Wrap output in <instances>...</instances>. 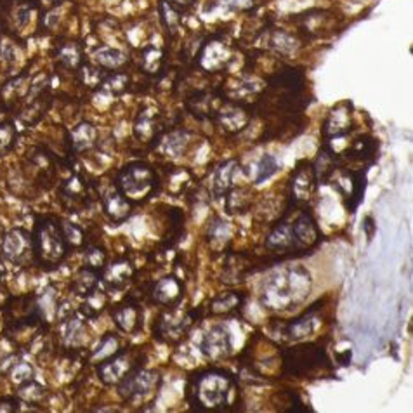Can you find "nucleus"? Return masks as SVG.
Returning <instances> with one entry per match:
<instances>
[{
    "instance_id": "f257e3e1",
    "label": "nucleus",
    "mask_w": 413,
    "mask_h": 413,
    "mask_svg": "<svg viewBox=\"0 0 413 413\" xmlns=\"http://www.w3.org/2000/svg\"><path fill=\"white\" fill-rule=\"evenodd\" d=\"M312 292V276L304 266H285L262 282L259 304L264 310L287 312L297 310Z\"/></svg>"
},
{
    "instance_id": "f03ea898",
    "label": "nucleus",
    "mask_w": 413,
    "mask_h": 413,
    "mask_svg": "<svg viewBox=\"0 0 413 413\" xmlns=\"http://www.w3.org/2000/svg\"><path fill=\"white\" fill-rule=\"evenodd\" d=\"M235 384V377L226 370L205 368L189 377L188 386H186V400L193 410H228Z\"/></svg>"
},
{
    "instance_id": "7ed1b4c3",
    "label": "nucleus",
    "mask_w": 413,
    "mask_h": 413,
    "mask_svg": "<svg viewBox=\"0 0 413 413\" xmlns=\"http://www.w3.org/2000/svg\"><path fill=\"white\" fill-rule=\"evenodd\" d=\"M31 243L35 264L48 271L59 268L70 252L59 219L54 215H38L31 233Z\"/></svg>"
},
{
    "instance_id": "20e7f679",
    "label": "nucleus",
    "mask_w": 413,
    "mask_h": 413,
    "mask_svg": "<svg viewBox=\"0 0 413 413\" xmlns=\"http://www.w3.org/2000/svg\"><path fill=\"white\" fill-rule=\"evenodd\" d=\"M115 188L132 203H145L160 189V175L150 164L141 160L129 161L115 175Z\"/></svg>"
},
{
    "instance_id": "39448f33",
    "label": "nucleus",
    "mask_w": 413,
    "mask_h": 413,
    "mask_svg": "<svg viewBox=\"0 0 413 413\" xmlns=\"http://www.w3.org/2000/svg\"><path fill=\"white\" fill-rule=\"evenodd\" d=\"M282 373L296 379H307L314 373L332 368L326 349L321 344L304 342L280 351Z\"/></svg>"
},
{
    "instance_id": "423d86ee",
    "label": "nucleus",
    "mask_w": 413,
    "mask_h": 413,
    "mask_svg": "<svg viewBox=\"0 0 413 413\" xmlns=\"http://www.w3.org/2000/svg\"><path fill=\"white\" fill-rule=\"evenodd\" d=\"M177 307H165V311L160 312L153 323V339L158 342L168 346L179 344L186 339L191 326L195 325L198 314L195 311H181Z\"/></svg>"
},
{
    "instance_id": "0eeeda50",
    "label": "nucleus",
    "mask_w": 413,
    "mask_h": 413,
    "mask_svg": "<svg viewBox=\"0 0 413 413\" xmlns=\"http://www.w3.org/2000/svg\"><path fill=\"white\" fill-rule=\"evenodd\" d=\"M145 360V353L139 347H131V349H127V347L122 349L120 347L113 356L106 358V360L96 365V373H98V379L104 386H117L132 370L143 366Z\"/></svg>"
},
{
    "instance_id": "6e6552de",
    "label": "nucleus",
    "mask_w": 413,
    "mask_h": 413,
    "mask_svg": "<svg viewBox=\"0 0 413 413\" xmlns=\"http://www.w3.org/2000/svg\"><path fill=\"white\" fill-rule=\"evenodd\" d=\"M57 198L68 212L78 214L94 203V200L98 198V191H96L94 182L87 181L82 174H71L57 188Z\"/></svg>"
},
{
    "instance_id": "1a4fd4ad",
    "label": "nucleus",
    "mask_w": 413,
    "mask_h": 413,
    "mask_svg": "<svg viewBox=\"0 0 413 413\" xmlns=\"http://www.w3.org/2000/svg\"><path fill=\"white\" fill-rule=\"evenodd\" d=\"M160 386V375L155 370L139 368L132 370L129 375H125L120 382L117 384L118 396L125 401V403H141V401L148 400L153 393Z\"/></svg>"
},
{
    "instance_id": "9d476101",
    "label": "nucleus",
    "mask_w": 413,
    "mask_h": 413,
    "mask_svg": "<svg viewBox=\"0 0 413 413\" xmlns=\"http://www.w3.org/2000/svg\"><path fill=\"white\" fill-rule=\"evenodd\" d=\"M0 256L9 264L27 266L34 264V243H31V233L24 228H13L3 233L0 242Z\"/></svg>"
},
{
    "instance_id": "9b49d317",
    "label": "nucleus",
    "mask_w": 413,
    "mask_h": 413,
    "mask_svg": "<svg viewBox=\"0 0 413 413\" xmlns=\"http://www.w3.org/2000/svg\"><path fill=\"white\" fill-rule=\"evenodd\" d=\"M330 181H333V186L342 196L347 212H354L360 207L366 189V175L361 168H344L342 165Z\"/></svg>"
},
{
    "instance_id": "f8f14e48",
    "label": "nucleus",
    "mask_w": 413,
    "mask_h": 413,
    "mask_svg": "<svg viewBox=\"0 0 413 413\" xmlns=\"http://www.w3.org/2000/svg\"><path fill=\"white\" fill-rule=\"evenodd\" d=\"M318 188V179H316L312 161L303 160L296 165L289 181V196L290 205H306L314 196Z\"/></svg>"
},
{
    "instance_id": "ddd939ff",
    "label": "nucleus",
    "mask_w": 413,
    "mask_h": 413,
    "mask_svg": "<svg viewBox=\"0 0 413 413\" xmlns=\"http://www.w3.org/2000/svg\"><path fill=\"white\" fill-rule=\"evenodd\" d=\"M111 319L122 333L138 335L145 325V310L138 297L127 296L111 307Z\"/></svg>"
},
{
    "instance_id": "4468645a",
    "label": "nucleus",
    "mask_w": 413,
    "mask_h": 413,
    "mask_svg": "<svg viewBox=\"0 0 413 413\" xmlns=\"http://www.w3.org/2000/svg\"><path fill=\"white\" fill-rule=\"evenodd\" d=\"M252 118V104L224 99V103L221 104V108L215 113L214 122H217L219 127L224 132H228V134H240V132H243L249 127Z\"/></svg>"
},
{
    "instance_id": "2eb2a0df",
    "label": "nucleus",
    "mask_w": 413,
    "mask_h": 413,
    "mask_svg": "<svg viewBox=\"0 0 413 413\" xmlns=\"http://www.w3.org/2000/svg\"><path fill=\"white\" fill-rule=\"evenodd\" d=\"M290 229H292L294 243H296L299 256L310 254V250L316 249L323 238L318 222H316V219L312 217L311 212L306 210V208L299 210V214L294 217V221H290Z\"/></svg>"
},
{
    "instance_id": "dca6fc26",
    "label": "nucleus",
    "mask_w": 413,
    "mask_h": 413,
    "mask_svg": "<svg viewBox=\"0 0 413 413\" xmlns=\"http://www.w3.org/2000/svg\"><path fill=\"white\" fill-rule=\"evenodd\" d=\"M354 129V110L349 101H342L332 108L326 115L321 127L323 143H330L333 139L346 138Z\"/></svg>"
},
{
    "instance_id": "f3484780",
    "label": "nucleus",
    "mask_w": 413,
    "mask_h": 413,
    "mask_svg": "<svg viewBox=\"0 0 413 413\" xmlns=\"http://www.w3.org/2000/svg\"><path fill=\"white\" fill-rule=\"evenodd\" d=\"M164 115L160 113L157 106H143L139 113L136 115L134 125H132V134L139 143L157 146L164 134Z\"/></svg>"
},
{
    "instance_id": "a211bd4d",
    "label": "nucleus",
    "mask_w": 413,
    "mask_h": 413,
    "mask_svg": "<svg viewBox=\"0 0 413 413\" xmlns=\"http://www.w3.org/2000/svg\"><path fill=\"white\" fill-rule=\"evenodd\" d=\"M200 353L208 361H222L231 356L233 353V337L228 326L214 325L207 330L205 335L200 340Z\"/></svg>"
},
{
    "instance_id": "6ab92c4d",
    "label": "nucleus",
    "mask_w": 413,
    "mask_h": 413,
    "mask_svg": "<svg viewBox=\"0 0 413 413\" xmlns=\"http://www.w3.org/2000/svg\"><path fill=\"white\" fill-rule=\"evenodd\" d=\"M136 275V268L127 257H117L113 261H108L99 275V282L106 287L110 292L124 290L132 282Z\"/></svg>"
},
{
    "instance_id": "aec40b11",
    "label": "nucleus",
    "mask_w": 413,
    "mask_h": 413,
    "mask_svg": "<svg viewBox=\"0 0 413 413\" xmlns=\"http://www.w3.org/2000/svg\"><path fill=\"white\" fill-rule=\"evenodd\" d=\"M319 325H321V314L318 312V304H316L310 311L303 312L300 316L285 323L280 328V332H282L283 339L290 340V342H300V340L312 335L319 328Z\"/></svg>"
},
{
    "instance_id": "412c9836",
    "label": "nucleus",
    "mask_w": 413,
    "mask_h": 413,
    "mask_svg": "<svg viewBox=\"0 0 413 413\" xmlns=\"http://www.w3.org/2000/svg\"><path fill=\"white\" fill-rule=\"evenodd\" d=\"M186 287L181 278L168 275L160 278L152 289V300L160 307H175L184 299Z\"/></svg>"
},
{
    "instance_id": "4be33fe9",
    "label": "nucleus",
    "mask_w": 413,
    "mask_h": 413,
    "mask_svg": "<svg viewBox=\"0 0 413 413\" xmlns=\"http://www.w3.org/2000/svg\"><path fill=\"white\" fill-rule=\"evenodd\" d=\"M101 205H103V212L110 222L113 226H120L124 224L127 219L132 217L134 214V207L136 203H132L131 200L125 198L117 188H110L101 195Z\"/></svg>"
},
{
    "instance_id": "5701e85b",
    "label": "nucleus",
    "mask_w": 413,
    "mask_h": 413,
    "mask_svg": "<svg viewBox=\"0 0 413 413\" xmlns=\"http://www.w3.org/2000/svg\"><path fill=\"white\" fill-rule=\"evenodd\" d=\"M224 99L226 96L219 94V92L200 91L186 99V110L198 120H214L215 113L224 103Z\"/></svg>"
},
{
    "instance_id": "b1692460",
    "label": "nucleus",
    "mask_w": 413,
    "mask_h": 413,
    "mask_svg": "<svg viewBox=\"0 0 413 413\" xmlns=\"http://www.w3.org/2000/svg\"><path fill=\"white\" fill-rule=\"evenodd\" d=\"M342 164L346 161H353V164H363L366 167L373 165L379 157V141L372 136L365 134L354 139L349 146L346 148L344 155H339Z\"/></svg>"
},
{
    "instance_id": "393cba45",
    "label": "nucleus",
    "mask_w": 413,
    "mask_h": 413,
    "mask_svg": "<svg viewBox=\"0 0 413 413\" xmlns=\"http://www.w3.org/2000/svg\"><path fill=\"white\" fill-rule=\"evenodd\" d=\"M266 249L271 252H278L282 257H294L297 249L294 243L292 229L289 219H282L278 224L273 226L269 235L266 236Z\"/></svg>"
},
{
    "instance_id": "a878e982",
    "label": "nucleus",
    "mask_w": 413,
    "mask_h": 413,
    "mask_svg": "<svg viewBox=\"0 0 413 413\" xmlns=\"http://www.w3.org/2000/svg\"><path fill=\"white\" fill-rule=\"evenodd\" d=\"M98 129L91 122H80L68 132V148L73 155L87 153L98 146Z\"/></svg>"
},
{
    "instance_id": "bb28decb",
    "label": "nucleus",
    "mask_w": 413,
    "mask_h": 413,
    "mask_svg": "<svg viewBox=\"0 0 413 413\" xmlns=\"http://www.w3.org/2000/svg\"><path fill=\"white\" fill-rule=\"evenodd\" d=\"M61 342L68 351L84 349L85 335H87V325L84 321V316L71 314L68 318L61 319Z\"/></svg>"
},
{
    "instance_id": "cd10ccee",
    "label": "nucleus",
    "mask_w": 413,
    "mask_h": 413,
    "mask_svg": "<svg viewBox=\"0 0 413 413\" xmlns=\"http://www.w3.org/2000/svg\"><path fill=\"white\" fill-rule=\"evenodd\" d=\"M30 92L31 85L28 75L14 77L9 82H6L2 85V89H0V104H2L3 110H14V108L23 104Z\"/></svg>"
},
{
    "instance_id": "c85d7f7f",
    "label": "nucleus",
    "mask_w": 413,
    "mask_h": 413,
    "mask_svg": "<svg viewBox=\"0 0 413 413\" xmlns=\"http://www.w3.org/2000/svg\"><path fill=\"white\" fill-rule=\"evenodd\" d=\"M342 165V160H340V157L333 152L332 146H330L328 143H323L321 148H319L318 152V157L312 161V168H314L318 184H326V182H330L333 174H335Z\"/></svg>"
},
{
    "instance_id": "c756f323",
    "label": "nucleus",
    "mask_w": 413,
    "mask_h": 413,
    "mask_svg": "<svg viewBox=\"0 0 413 413\" xmlns=\"http://www.w3.org/2000/svg\"><path fill=\"white\" fill-rule=\"evenodd\" d=\"M240 165L238 160H226L215 168L214 177H212V195L214 198H224L228 195L229 189L235 186L236 175L240 174Z\"/></svg>"
},
{
    "instance_id": "7c9ffc66",
    "label": "nucleus",
    "mask_w": 413,
    "mask_h": 413,
    "mask_svg": "<svg viewBox=\"0 0 413 413\" xmlns=\"http://www.w3.org/2000/svg\"><path fill=\"white\" fill-rule=\"evenodd\" d=\"M191 141H193L191 132L179 127V129H172V131H168L167 134L164 132L158 143H160L161 152H164L165 157L179 158L188 152L189 146H191Z\"/></svg>"
},
{
    "instance_id": "2f4dec72",
    "label": "nucleus",
    "mask_w": 413,
    "mask_h": 413,
    "mask_svg": "<svg viewBox=\"0 0 413 413\" xmlns=\"http://www.w3.org/2000/svg\"><path fill=\"white\" fill-rule=\"evenodd\" d=\"M243 304H245V294L238 292V290H229V292H222L219 296H215L214 299H210V303H208V314H235L236 311H242Z\"/></svg>"
},
{
    "instance_id": "473e14b6",
    "label": "nucleus",
    "mask_w": 413,
    "mask_h": 413,
    "mask_svg": "<svg viewBox=\"0 0 413 413\" xmlns=\"http://www.w3.org/2000/svg\"><path fill=\"white\" fill-rule=\"evenodd\" d=\"M229 61V49L224 42L212 41L200 52V64L208 71H217L224 68Z\"/></svg>"
},
{
    "instance_id": "72a5a7b5",
    "label": "nucleus",
    "mask_w": 413,
    "mask_h": 413,
    "mask_svg": "<svg viewBox=\"0 0 413 413\" xmlns=\"http://www.w3.org/2000/svg\"><path fill=\"white\" fill-rule=\"evenodd\" d=\"M280 168H282V164L275 155H262L250 165V171L247 174L252 179L254 184L259 186L268 181V179H271L275 174H278Z\"/></svg>"
},
{
    "instance_id": "f704fd0d",
    "label": "nucleus",
    "mask_w": 413,
    "mask_h": 413,
    "mask_svg": "<svg viewBox=\"0 0 413 413\" xmlns=\"http://www.w3.org/2000/svg\"><path fill=\"white\" fill-rule=\"evenodd\" d=\"M224 207L229 215L245 214L252 208V191L250 188H243V186H233L224 196Z\"/></svg>"
},
{
    "instance_id": "c9c22d12",
    "label": "nucleus",
    "mask_w": 413,
    "mask_h": 413,
    "mask_svg": "<svg viewBox=\"0 0 413 413\" xmlns=\"http://www.w3.org/2000/svg\"><path fill=\"white\" fill-rule=\"evenodd\" d=\"M108 304H110V297H108V294L104 292L103 289L98 287V289L92 290L91 294H87V296L82 299L78 312H80V316H84L85 319H94L106 310Z\"/></svg>"
},
{
    "instance_id": "e433bc0d",
    "label": "nucleus",
    "mask_w": 413,
    "mask_h": 413,
    "mask_svg": "<svg viewBox=\"0 0 413 413\" xmlns=\"http://www.w3.org/2000/svg\"><path fill=\"white\" fill-rule=\"evenodd\" d=\"M92 57H94L96 64H98L99 68H103V70H113V71L120 70V68L129 61L127 54L124 51L115 48H108V45L96 49L94 56Z\"/></svg>"
},
{
    "instance_id": "4c0bfd02",
    "label": "nucleus",
    "mask_w": 413,
    "mask_h": 413,
    "mask_svg": "<svg viewBox=\"0 0 413 413\" xmlns=\"http://www.w3.org/2000/svg\"><path fill=\"white\" fill-rule=\"evenodd\" d=\"M16 398L21 401V405H31L35 410H38L37 405L44 403V400L48 398V391H45L44 386H41V384L31 379L17 386Z\"/></svg>"
},
{
    "instance_id": "58836bf2",
    "label": "nucleus",
    "mask_w": 413,
    "mask_h": 413,
    "mask_svg": "<svg viewBox=\"0 0 413 413\" xmlns=\"http://www.w3.org/2000/svg\"><path fill=\"white\" fill-rule=\"evenodd\" d=\"M98 287H99V273L85 268V266L78 269L73 282H71V290H73L75 296L82 297V299H84L87 294H91L92 290L98 289Z\"/></svg>"
},
{
    "instance_id": "ea45409f",
    "label": "nucleus",
    "mask_w": 413,
    "mask_h": 413,
    "mask_svg": "<svg viewBox=\"0 0 413 413\" xmlns=\"http://www.w3.org/2000/svg\"><path fill=\"white\" fill-rule=\"evenodd\" d=\"M118 349H120V339H118L117 333H104L101 340L98 342V346H96L94 349L91 351V354H89V361L98 365V363L104 361L106 358L113 356Z\"/></svg>"
},
{
    "instance_id": "a19ab883",
    "label": "nucleus",
    "mask_w": 413,
    "mask_h": 413,
    "mask_svg": "<svg viewBox=\"0 0 413 413\" xmlns=\"http://www.w3.org/2000/svg\"><path fill=\"white\" fill-rule=\"evenodd\" d=\"M231 235H233L231 226H229V222H226L224 219L215 215V217L208 222L207 240L212 247H224L226 243L231 240Z\"/></svg>"
},
{
    "instance_id": "79ce46f5",
    "label": "nucleus",
    "mask_w": 413,
    "mask_h": 413,
    "mask_svg": "<svg viewBox=\"0 0 413 413\" xmlns=\"http://www.w3.org/2000/svg\"><path fill=\"white\" fill-rule=\"evenodd\" d=\"M82 48L77 42H63L56 49V59L68 70H78L82 64Z\"/></svg>"
},
{
    "instance_id": "37998d69",
    "label": "nucleus",
    "mask_w": 413,
    "mask_h": 413,
    "mask_svg": "<svg viewBox=\"0 0 413 413\" xmlns=\"http://www.w3.org/2000/svg\"><path fill=\"white\" fill-rule=\"evenodd\" d=\"M57 306H59V299H57V290L54 287H48L42 292V296H37V311L48 325L51 323V319H56Z\"/></svg>"
},
{
    "instance_id": "c03bdc74",
    "label": "nucleus",
    "mask_w": 413,
    "mask_h": 413,
    "mask_svg": "<svg viewBox=\"0 0 413 413\" xmlns=\"http://www.w3.org/2000/svg\"><path fill=\"white\" fill-rule=\"evenodd\" d=\"M108 262V252L106 249L98 243H87L84 247V266L85 268L92 269V271L99 273L101 275L103 268Z\"/></svg>"
},
{
    "instance_id": "a18cd8bd",
    "label": "nucleus",
    "mask_w": 413,
    "mask_h": 413,
    "mask_svg": "<svg viewBox=\"0 0 413 413\" xmlns=\"http://www.w3.org/2000/svg\"><path fill=\"white\" fill-rule=\"evenodd\" d=\"M191 172L186 171L184 167H172V171L167 172V188L172 195H181L189 184H191Z\"/></svg>"
},
{
    "instance_id": "49530a36",
    "label": "nucleus",
    "mask_w": 413,
    "mask_h": 413,
    "mask_svg": "<svg viewBox=\"0 0 413 413\" xmlns=\"http://www.w3.org/2000/svg\"><path fill=\"white\" fill-rule=\"evenodd\" d=\"M61 229H63V236L66 240L68 247L71 249H84L87 245V233L80 228L78 224L71 221H61Z\"/></svg>"
},
{
    "instance_id": "de8ad7c7",
    "label": "nucleus",
    "mask_w": 413,
    "mask_h": 413,
    "mask_svg": "<svg viewBox=\"0 0 413 413\" xmlns=\"http://www.w3.org/2000/svg\"><path fill=\"white\" fill-rule=\"evenodd\" d=\"M78 77H80V82L87 89H99L106 73H104L103 68H99L98 64L94 66V64L82 63L80 68H78Z\"/></svg>"
},
{
    "instance_id": "09e8293b",
    "label": "nucleus",
    "mask_w": 413,
    "mask_h": 413,
    "mask_svg": "<svg viewBox=\"0 0 413 413\" xmlns=\"http://www.w3.org/2000/svg\"><path fill=\"white\" fill-rule=\"evenodd\" d=\"M269 49L280 54H292L299 49V42L296 37L285 34V31H275L269 37Z\"/></svg>"
},
{
    "instance_id": "8fccbe9b",
    "label": "nucleus",
    "mask_w": 413,
    "mask_h": 413,
    "mask_svg": "<svg viewBox=\"0 0 413 413\" xmlns=\"http://www.w3.org/2000/svg\"><path fill=\"white\" fill-rule=\"evenodd\" d=\"M106 94L110 96H122L127 92L129 89V75L127 73H120V71H117V73H111V75H106L101 84V87Z\"/></svg>"
},
{
    "instance_id": "3c124183",
    "label": "nucleus",
    "mask_w": 413,
    "mask_h": 413,
    "mask_svg": "<svg viewBox=\"0 0 413 413\" xmlns=\"http://www.w3.org/2000/svg\"><path fill=\"white\" fill-rule=\"evenodd\" d=\"M161 64H164V52L158 48L143 49L141 52V70L148 75H157L160 71Z\"/></svg>"
},
{
    "instance_id": "603ef678",
    "label": "nucleus",
    "mask_w": 413,
    "mask_h": 413,
    "mask_svg": "<svg viewBox=\"0 0 413 413\" xmlns=\"http://www.w3.org/2000/svg\"><path fill=\"white\" fill-rule=\"evenodd\" d=\"M34 375H35L34 366H31L28 361H20V360L14 363V365L10 366L9 372H7V377H9L10 384L16 387L34 379Z\"/></svg>"
},
{
    "instance_id": "864d4df0",
    "label": "nucleus",
    "mask_w": 413,
    "mask_h": 413,
    "mask_svg": "<svg viewBox=\"0 0 413 413\" xmlns=\"http://www.w3.org/2000/svg\"><path fill=\"white\" fill-rule=\"evenodd\" d=\"M17 141V131L10 122L0 124V158L9 155Z\"/></svg>"
},
{
    "instance_id": "5fc2aeb1",
    "label": "nucleus",
    "mask_w": 413,
    "mask_h": 413,
    "mask_svg": "<svg viewBox=\"0 0 413 413\" xmlns=\"http://www.w3.org/2000/svg\"><path fill=\"white\" fill-rule=\"evenodd\" d=\"M164 21H165V24H167L168 31H172V34H174L179 27V13L177 10L172 9L171 6L168 7L164 6Z\"/></svg>"
},
{
    "instance_id": "6e6d98bb",
    "label": "nucleus",
    "mask_w": 413,
    "mask_h": 413,
    "mask_svg": "<svg viewBox=\"0 0 413 413\" xmlns=\"http://www.w3.org/2000/svg\"><path fill=\"white\" fill-rule=\"evenodd\" d=\"M21 412V401L13 396L0 398V413H16Z\"/></svg>"
},
{
    "instance_id": "4d7b16f0",
    "label": "nucleus",
    "mask_w": 413,
    "mask_h": 413,
    "mask_svg": "<svg viewBox=\"0 0 413 413\" xmlns=\"http://www.w3.org/2000/svg\"><path fill=\"white\" fill-rule=\"evenodd\" d=\"M17 361V354L10 353V354H3L0 356V375H7V372L10 370V366Z\"/></svg>"
},
{
    "instance_id": "13d9d810",
    "label": "nucleus",
    "mask_w": 413,
    "mask_h": 413,
    "mask_svg": "<svg viewBox=\"0 0 413 413\" xmlns=\"http://www.w3.org/2000/svg\"><path fill=\"white\" fill-rule=\"evenodd\" d=\"M9 299H10L9 289H7V287L3 285L2 282H0V311L6 310V306H7V303H9Z\"/></svg>"
},
{
    "instance_id": "bf43d9fd",
    "label": "nucleus",
    "mask_w": 413,
    "mask_h": 413,
    "mask_svg": "<svg viewBox=\"0 0 413 413\" xmlns=\"http://www.w3.org/2000/svg\"><path fill=\"white\" fill-rule=\"evenodd\" d=\"M226 3H228L231 9H247V7L252 3V0H226Z\"/></svg>"
},
{
    "instance_id": "052dcab7",
    "label": "nucleus",
    "mask_w": 413,
    "mask_h": 413,
    "mask_svg": "<svg viewBox=\"0 0 413 413\" xmlns=\"http://www.w3.org/2000/svg\"><path fill=\"white\" fill-rule=\"evenodd\" d=\"M363 228H365L366 236H368V240H372L373 238V229H375V224H373L372 215H368V217L365 219V224H363Z\"/></svg>"
},
{
    "instance_id": "680f3d73",
    "label": "nucleus",
    "mask_w": 413,
    "mask_h": 413,
    "mask_svg": "<svg viewBox=\"0 0 413 413\" xmlns=\"http://www.w3.org/2000/svg\"><path fill=\"white\" fill-rule=\"evenodd\" d=\"M9 7H10L9 0H0V16L6 13H9Z\"/></svg>"
},
{
    "instance_id": "e2e57ef3",
    "label": "nucleus",
    "mask_w": 413,
    "mask_h": 413,
    "mask_svg": "<svg viewBox=\"0 0 413 413\" xmlns=\"http://www.w3.org/2000/svg\"><path fill=\"white\" fill-rule=\"evenodd\" d=\"M3 205H6V200H3V193H2V188H0V210H2Z\"/></svg>"
},
{
    "instance_id": "0e129e2a",
    "label": "nucleus",
    "mask_w": 413,
    "mask_h": 413,
    "mask_svg": "<svg viewBox=\"0 0 413 413\" xmlns=\"http://www.w3.org/2000/svg\"><path fill=\"white\" fill-rule=\"evenodd\" d=\"M177 2H179V3H181V6H182V7H184V6H189V3H191V2H193V0H177Z\"/></svg>"
},
{
    "instance_id": "69168bd1",
    "label": "nucleus",
    "mask_w": 413,
    "mask_h": 413,
    "mask_svg": "<svg viewBox=\"0 0 413 413\" xmlns=\"http://www.w3.org/2000/svg\"><path fill=\"white\" fill-rule=\"evenodd\" d=\"M3 226H2V222H0V242H2V236H3Z\"/></svg>"
}]
</instances>
